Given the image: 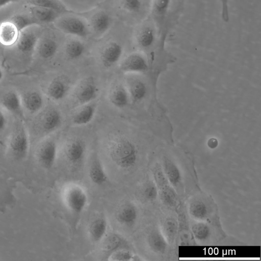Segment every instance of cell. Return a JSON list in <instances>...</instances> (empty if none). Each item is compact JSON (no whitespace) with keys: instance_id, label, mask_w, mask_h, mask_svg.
<instances>
[{"instance_id":"21","label":"cell","mask_w":261,"mask_h":261,"mask_svg":"<svg viewBox=\"0 0 261 261\" xmlns=\"http://www.w3.org/2000/svg\"><path fill=\"white\" fill-rule=\"evenodd\" d=\"M138 215V212L136 205L132 202H127L118 208L116 218L121 225L130 227L136 223Z\"/></svg>"},{"instance_id":"13","label":"cell","mask_w":261,"mask_h":261,"mask_svg":"<svg viewBox=\"0 0 261 261\" xmlns=\"http://www.w3.org/2000/svg\"><path fill=\"white\" fill-rule=\"evenodd\" d=\"M119 69L124 74H141L146 72L149 65L145 56L139 52H134L126 56L120 63Z\"/></svg>"},{"instance_id":"20","label":"cell","mask_w":261,"mask_h":261,"mask_svg":"<svg viewBox=\"0 0 261 261\" xmlns=\"http://www.w3.org/2000/svg\"><path fill=\"white\" fill-rule=\"evenodd\" d=\"M170 3L171 0H152L151 17L158 30L159 33L162 35Z\"/></svg>"},{"instance_id":"42","label":"cell","mask_w":261,"mask_h":261,"mask_svg":"<svg viewBox=\"0 0 261 261\" xmlns=\"http://www.w3.org/2000/svg\"><path fill=\"white\" fill-rule=\"evenodd\" d=\"M6 76V71L4 68L0 65V84L4 81Z\"/></svg>"},{"instance_id":"10","label":"cell","mask_w":261,"mask_h":261,"mask_svg":"<svg viewBox=\"0 0 261 261\" xmlns=\"http://www.w3.org/2000/svg\"><path fill=\"white\" fill-rule=\"evenodd\" d=\"M56 27L62 32L79 38H86L90 33L88 24L82 19L73 16L59 17Z\"/></svg>"},{"instance_id":"39","label":"cell","mask_w":261,"mask_h":261,"mask_svg":"<svg viewBox=\"0 0 261 261\" xmlns=\"http://www.w3.org/2000/svg\"><path fill=\"white\" fill-rule=\"evenodd\" d=\"M122 8L129 13L138 12L142 7V0H120Z\"/></svg>"},{"instance_id":"4","label":"cell","mask_w":261,"mask_h":261,"mask_svg":"<svg viewBox=\"0 0 261 261\" xmlns=\"http://www.w3.org/2000/svg\"><path fill=\"white\" fill-rule=\"evenodd\" d=\"M61 196L65 208L74 214H80L84 211L89 201L85 189L73 182L67 183L63 187Z\"/></svg>"},{"instance_id":"16","label":"cell","mask_w":261,"mask_h":261,"mask_svg":"<svg viewBox=\"0 0 261 261\" xmlns=\"http://www.w3.org/2000/svg\"><path fill=\"white\" fill-rule=\"evenodd\" d=\"M69 90L68 82L62 77L57 76L48 82L42 92L49 99L58 102L66 96Z\"/></svg>"},{"instance_id":"26","label":"cell","mask_w":261,"mask_h":261,"mask_svg":"<svg viewBox=\"0 0 261 261\" xmlns=\"http://www.w3.org/2000/svg\"><path fill=\"white\" fill-rule=\"evenodd\" d=\"M19 35L16 25L11 21H5L0 24V43L5 46L15 45Z\"/></svg>"},{"instance_id":"8","label":"cell","mask_w":261,"mask_h":261,"mask_svg":"<svg viewBox=\"0 0 261 261\" xmlns=\"http://www.w3.org/2000/svg\"><path fill=\"white\" fill-rule=\"evenodd\" d=\"M98 89L94 79L85 77L75 85L71 93V102L75 108L93 101L97 96Z\"/></svg>"},{"instance_id":"19","label":"cell","mask_w":261,"mask_h":261,"mask_svg":"<svg viewBox=\"0 0 261 261\" xmlns=\"http://www.w3.org/2000/svg\"><path fill=\"white\" fill-rule=\"evenodd\" d=\"M97 109L96 102L92 101L74 108L71 122L75 126H82L90 122L94 117Z\"/></svg>"},{"instance_id":"15","label":"cell","mask_w":261,"mask_h":261,"mask_svg":"<svg viewBox=\"0 0 261 261\" xmlns=\"http://www.w3.org/2000/svg\"><path fill=\"white\" fill-rule=\"evenodd\" d=\"M107 96L109 102L118 109L126 107L130 101L124 83L118 81L111 84L108 90Z\"/></svg>"},{"instance_id":"31","label":"cell","mask_w":261,"mask_h":261,"mask_svg":"<svg viewBox=\"0 0 261 261\" xmlns=\"http://www.w3.org/2000/svg\"><path fill=\"white\" fill-rule=\"evenodd\" d=\"M32 6L54 10L63 14L72 12L61 0H26Z\"/></svg>"},{"instance_id":"1","label":"cell","mask_w":261,"mask_h":261,"mask_svg":"<svg viewBox=\"0 0 261 261\" xmlns=\"http://www.w3.org/2000/svg\"><path fill=\"white\" fill-rule=\"evenodd\" d=\"M106 149L112 162L122 170L132 169L137 163V148L132 141L125 137L112 136L107 143Z\"/></svg>"},{"instance_id":"35","label":"cell","mask_w":261,"mask_h":261,"mask_svg":"<svg viewBox=\"0 0 261 261\" xmlns=\"http://www.w3.org/2000/svg\"><path fill=\"white\" fill-rule=\"evenodd\" d=\"M178 227V222L175 218L169 217L165 220L163 225V235L168 243L171 244L174 242Z\"/></svg>"},{"instance_id":"34","label":"cell","mask_w":261,"mask_h":261,"mask_svg":"<svg viewBox=\"0 0 261 261\" xmlns=\"http://www.w3.org/2000/svg\"><path fill=\"white\" fill-rule=\"evenodd\" d=\"M10 21L16 25L19 32L28 27L39 24L30 13L15 14L12 16Z\"/></svg>"},{"instance_id":"6","label":"cell","mask_w":261,"mask_h":261,"mask_svg":"<svg viewBox=\"0 0 261 261\" xmlns=\"http://www.w3.org/2000/svg\"><path fill=\"white\" fill-rule=\"evenodd\" d=\"M17 89L24 118L30 119L45 106L44 94L40 88L35 85H29L21 89Z\"/></svg>"},{"instance_id":"25","label":"cell","mask_w":261,"mask_h":261,"mask_svg":"<svg viewBox=\"0 0 261 261\" xmlns=\"http://www.w3.org/2000/svg\"><path fill=\"white\" fill-rule=\"evenodd\" d=\"M108 222L103 217L94 219L88 227V233L91 240L95 243H100L103 239L108 230Z\"/></svg>"},{"instance_id":"28","label":"cell","mask_w":261,"mask_h":261,"mask_svg":"<svg viewBox=\"0 0 261 261\" xmlns=\"http://www.w3.org/2000/svg\"><path fill=\"white\" fill-rule=\"evenodd\" d=\"M88 175L91 182L96 186H103L109 180L108 175L102 164L97 159H94L90 164Z\"/></svg>"},{"instance_id":"40","label":"cell","mask_w":261,"mask_h":261,"mask_svg":"<svg viewBox=\"0 0 261 261\" xmlns=\"http://www.w3.org/2000/svg\"><path fill=\"white\" fill-rule=\"evenodd\" d=\"M7 113L0 107V136L6 131L8 125Z\"/></svg>"},{"instance_id":"33","label":"cell","mask_w":261,"mask_h":261,"mask_svg":"<svg viewBox=\"0 0 261 261\" xmlns=\"http://www.w3.org/2000/svg\"><path fill=\"white\" fill-rule=\"evenodd\" d=\"M85 51L83 42L77 39H72L67 41L65 46L66 55L71 59H76L83 56Z\"/></svg>"},{"instance_id":"43","label":"cell","mask_w":261,"mask_h":261,"mask_svg":"<svg viewBox=\"0 0 261 261\" xmlns=\"http://www.w3.org/2000/svg\"><path fill=\"white\" fill-rule=\"evenodd\" d=\"M16 0H0V8L15 1Z\"/></svg>"},{"instance_id":"24","label":"cell","mask_w":261,"mask_h":261,"mask_svg":"<svg viewBox=\"0 0 261 261\" xmlns=\"http://www.w3.org/2000/svg\"><path fill=\"white\" fill-rule=\"evenodd\" d=\"M57 42L49 38L38 39L34 54L41 60H48L53 58L58 50Z\"/></svg>"},{"instance_id":"27","label":"cell","mask_w":261,"mask_h":261,"mask_svg":"<svg viewBox=\"0 0 261 261\" xmlns=\"http://www.w3.org/2000/svg\"><path fill=\"white\" fill-rule=\"evenodd\" d=\"M102 250L106 256L114 251L124 248H129L127 240L122 236L112 233L106 237L101 241Z\"/></svg>"},{"instance_id":"12","label":"cell","mask_w":261,"mask_h":261,"mask_svg":"<svg viewBox=\"0 0 261 261\" xmlns=\"http://www.w3.org/2000/svg\"><path fill=\"white\" fill-rule=\"evenodd\" d=\"M123 83L129 95L130 101L139 102L146 96L148 91L146 84L138 74H125Z\"/></svg>"},{"instance_id":"3","label":"cell","mask_w":261,"mask_h":261,"mask_svg":"<svg viewBox=\"0 0 261 261\" xmlns=\"http://www.w3.org/2000/svg\"><path fill=\"white\" fill-rule=\"evenodd\" d=\"M15 119L7 137L6 151L10 158L20 161L25 159L28 155L31 140L23 120Z\"/></svg>"},{"instance_id":"7","label":"cell","mask_w":261,"mask_h":261,"mask_svg":"<svg viewBox=\"0 0 261 261\" xmlns=\"http://www.w3.org/2000/svg\"><path fill=\"white\" fill-rule=\"evenodd\" d=\"M152 173L158 195L163 204L170 207L175 206L178 201L175 190L168 180L162 166L156 163L152 169Z\"/></svg>"},{"instance_id":"17","label":"cell","mask_w":261,"mask_h":261,"mask_svg":"<svg viewBox=\"0 0 261 261\" xmlns=\"http://www.w3.org/2000/svg\"><path fill=\"white\" fill-rule=\"evenodd\" d=\"M122 54L121 45L116 41H110L104 46L101 51V62L105 67H111L120 61Z\"/></svg>"},{"instance_id":"23","label":"cell","mask_w":261,"mask_h":261,"mask_svg":"<svg viewBox=\"0 0 261 261\" xmlns=\"http://www.w3.org/2000/svg\"><path fill=\"white\" fill-rule=\"evenodd\" d=\"M163 170L173 188L178 189L181 184V174L176 164L169 158L164 156L162 160Z\"/></svg>"},{"instance_id":"9","label":"cell","mask_w":261,"mask_h":261,"mask_svg":"<svg viewBox=\"0 0 261 261\" xmlns=\"http://www.w3.org/2000/svg\"><path fill=\"white\" fill-rule=\"evenodd\" d=\"M0 107L16 119H25L19 92L13 86L0 87Z\"/></svg>"},{"instance_id":"41","label":"cell","mask_w":261,"mask_h":261,"mask_svg":"<svg viewBox=\"0 0 261 261\" xmlns=\"http://www.w3.org/2000/svg\"><path fill=\"white\" fill-rule=\"evenodd\" d=\"M221 4V18L224 22H227L229 20V0H220Z\"/></svg>"},{"instance_id":"36","label":"cell","mask_w":261,"mask_h":261,"mask_svg":"<svg viewBox=\"0 0 261 261\" xmlns=\"http://www.w3.org/2000/svg\"><path fill=\"white\" fill-rule=\"evenodd\" d=\"M191 230L195 239L201 242L207 240L211 233L208 225L202 221L194 223L192 226Z\"/></svg>"},{"instance_id":"5","label":"cell","mask_w":261,"mask_h":261,"mask_svg":"<svg viewBox=\"0 0 261 261\" xmlns=\"http://www.w3.org/2000/svg\"><path fill=\"white\" fill-rule=\"evenodd\" d=\"M53 134L37 141L34 150V156L37 164L49 170L55 165L58 158V145Z\"/></svg>"},{"instance_id":"14","label":"cell","mask_w":261,"mask_h":261,"mask_svg":"<svg viewBox=\"0 0 261 261\" xmlns=\"http://www.w3.org/2000/svg\"><path fill=\"white\" fill-rule=\"evenodd\" d=\"M38 35L33 26L19 32L16 44L17 50L24 56L32 55L38 40Z\"/></svg>"},{"instance_id":"22","label":"cell","mask_w":261,"mask_h":261,"mask_svg":"<svg viewBox=\"0 0 261 261\" xmlns=\"http://www.w3.org/2000/svg\"><path fill=\"white\" fill-rule=\"evenodd\" d=\"M156 33L154 29L150 24H142L137 30L135 40L137 45L142 48L148 49L154 44Z\"/></svg>"},{"instance_id":"11","label":"cell","mask_w":261,"mask_h":261,"mask_svg":"<svg viewBox=\"0 0 261 261\" xmlns=\"http://www.w3.org/2000/svg\"><path fill=\"white\" fill-rule=\"evenodd\" d=\"M86 153L85 143L77 138L66 140L62 147V153L65 160L72 166H80L84 161Z\"/></svg>"},{"instance_id":"18","label":"cell","mask_w":261,"mask_h":261,"mask_svg":"<svg viewBox=\"0 0 261 261\" xmlns=\"http://www.w3.org/2000/svg\"><path fill=\"white\" fill-rule=\"evenodd\" d=\"M112 19L109 14L104 11L96 12L90 18L88 25L90 32L97 37L105 35L110 29Z\"/></svg>"},{"instance_id":"30","label":"cell","mask_w":261,"mask_h":261,"mask_svg":"<svg viewBox=\"0 0 261 261\" xmlns=\"http://www.w3.org/2000/svg\"><path fill=\"white\" fill-rule=\"evenodd\" d=\"M147 242L150 249L156 253L163 254L167 249L168 242L163 234L158 229H153L149 232Z\"/></svg>"},{"instance_id":"2","label":"cell","mask_w":261,"mask_h":261,"mask_svg":"<svg viewBox=\"0 0 261 261\" xmlns=\"http://www.w3.org/2000/svg\"><path fill=\"white\" fill-rule=\"evenodd\" d=\"M27 125L30 140L37 137L38 140L55 133L61 126L62 116L61 112L52 105L45 106L36 114L29 119Z\"/></svg>"},{"instance_id":"29","label":"cell","mask_w":261,"mask_h":261,"mask_svg":"<svg viewBox=\"0 0 261 261\" xmlns=\"http://www.w3.org/2000/svg\"><path fill=\"white\" fill-rule=\"evenodd\" d=\"M30 13L40 24H47L55 22L62 14L52 9L31 6Z\"/></svg>"},{"instance_id":"32","label":"cell","mask_w":261,"mask_h":261,"mask_svg":"<svg viewBox=\"0 0 261 261\" xmlns=\"http://www.w3.org/2000/svg\"><path fill=\"white\" fill-rule=\"evenodd\" d=\"M189 213L192 218L202 221L208 215V209L206 204L201 200H194L189 204Z\"/></svg>"},{"instance_id":"38","label":"cell","mask_w":261,"mask_h":261,"mask_svg":"<svg viewBox=\"0 0 261 261\" xmlns=\"http://www.w3.org/2000/svg\"><path fill=\"white\" fill-rule=\"evenodd\" d=\"M135 254L129 248H124L114 251L106 257L110 261H133Z\"/></svg>"},{"instance_id":"37","label":"cell","mask_w":261,"mask_h":261,"mask_svg":"<svg viewBox=\"0 0 261 261\" xmlns=\"http://www.w3.org/2000/svg\"><path fill=\"white\" fill-rule=\"evenodd\" d=\"M141 196L146 202L154 201L158 195V190L154 181H148L142 186L141 192Z\"/></svg>"}]
</instances>
